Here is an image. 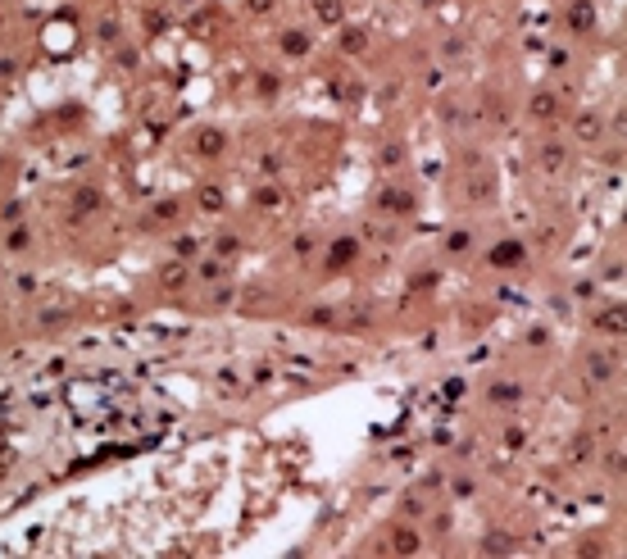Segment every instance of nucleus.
Here are the masks:
<instances>
[{
    "instance_id": "obj_13",
    "label": "nucleus",
    "mask_w": 627,
    "mask_h": 559,
    "mask_svg": "<svg viewBox=\"0 0 627 559\" xmlns=\"http://www.w3.org/2000/svg\"><path fill=\"white\" fill-rule=\"evenodd\" d=\"M586 378L591 382H609L614 378V360L609 355H591V360H586Z\"/></svg>"
},
{
    "instance_id": "obj_29",
    "label": "nucleus",
    "mask_w": 627,
    "mask_h": 559,
    "mask_svg": "<svg viewBox=\"0 0 627 559\" xmlns=\"http://www.w3.org/2000/svg\"><path fill=\"white\" fill-rule=\"evenodd\" d=\"M164 23H169V18H164V14H159V9H150V14H146V27H150V32H159V27H164Z\"/></svg>"
},
{
    "instance_id": "obj_2",
    "label": "nucleus",
    "mask_w": 627,
    "mask_h": 559,
    "mask_svg": "<svg viewBox=\"0 0 627 559\" xmlns=\"http://www.w3.org/2000/svg\"><path fill=\"white\" fill-rule=\"evenodd\" d=\"M564 23L573 27L577 37L595 32V23H600V9H595V0H573V5L564 9Z\"/></svg>"
},
{
    "instance_id": "obj_27",
    "label": "nucleus",
    "mask_w": 627,
    "mask_h": 559,
    "mask_svg": "<svg viewBox=\"0 0 627 559\" xmlns=\"http://www.w3.org/2000/svg\"><path fill=\"white\" fill-rule=\"evenodd\" d=\"M173 250H178L182 259H191V255L200 250V241H196V237H178V241H173Z\"/></svg>"
},
{
    "instance_id": "obj_5",
    "label": "nucleus",
    "mask_w": 627,
    "mask_h": 559,
    "mask_svg": "<svg viewBox=\"0 0 627 559\" xmlns=\"http://www.w3.org/2000/svg\"><path fill=\"white\" fill-rule=\"evenodd\" d=\"M559 110H564V100H559V91H536L532 100H527V114H532L536 123H555Z\"/></svg>"
},
{
    "instance_id": "obj_21",
    "label": "nucleus",
    "mask_w": 627,
    "mask_h": 559,
    "mask_svg": "<svg viewBox=\"0 0 627 559\" xmlns=\"http://www.w3.org/2000/svg\"><path fill=\"white\" fill-rule=\"evenodd\" d=\"M564 159H568V155H564V146H559V141H550V146L541 150V164H546L550 173H555V169H564Z\"/></svg>"
},
{
    "instance_id": "obj_9",
    "label": "nucleus",
    "mask_w": 627,
    "mask_h": 559,
    "mask_svg": "<svg viewBox=\"0 0 627 559\" xmlns=\"http://www.w3.org/2000/svg\"><path fill=\"white\" fill-rule=\"evenodd\" d=\"M577 141H586V146H595V141L605 137V119L600 114H577Z\"/></svg>"
},
{
    "instance_id": "obj_7",
    "label": "nucleus",
    "mask_w": 627,
    "mask_h": 559,
    "mask_svg": "<svg viewBox=\"0 0 627 559\" xmlns=\"http://www.w3.org/2000/svg\"><path fill=\"white\" fill-rule=\"evenodd\" d=\"M223 150H227V137H223L218 128H200V132H196V155H200V159H218Z\"/></svg>"
},
{
    "instance_id": "obj_12",
    "label": "nucleus",
    "mask_w": 627,
    "mask_h": 559,
    "mask_svg": "<svg viewBox=\"0 0 627 559\" xmlns=\"http://www.w3.org/2000/svg\"><path fill=\"white\" fill-rule=\"evenodd\" d=\"M418 546H423V537L414 532V527H404V523L395 527V537H391V551H395V555H414Z\"/></svg>"
},
{
    "instance_id": "obj_26",
    "label": "nucleus",
    "mask_w": 627,
    "mask_h": 559,
    "mask_svg": "<svg viewBox=\"0 0 627 559\" xmlns=\"http://www.w3.org/2000/svg\"><path fill=\"white\" fill-rule=\"evenodd\" d=\"M232 255H241V241L232 232H223L218 237V259H232Z\"/></svg>"
},
{
    "instance_id": "obj_16",
    "label": "nucleus",
    "mask_w": 627,
    "mask_h": 559,
    "mask_svg": "<svg viewBox=\"0 0 627 559\" xmlns=\"http://www.w3.org/2000/svg\"><path fill=\"white\" fill-rule=\"evenodd\" d=\"M277 91H282V78H277V73H259L255 78V96L259 100H273Z\"/></svg>"
},
{
    "instance_id": "obj_23",
    "label": "nucleus",
    "mask_w": 627,
    "mask_h": 559,
    "mask_svg": "<svg viewBox=\"0 0 627 559\" xmlns=\"http://www.w3.org/2000/svg\"><path fill=\"white\" fill-rule=\"evenodd\" d=\"M378 159H382V164H387V169H395V164H400V159H404V146H400V141H387V146H382V150H378Z\"/></svg>"
},
{
    "instance_id": "obj_1",
    "label": "nucleus",
    "mask_w": 627,
    "mask_h": 559,
    "mask_svg": "<svg viewBox=\"0 0 627 559\" xmlns=\"http://www.w3.org/2000/svg\"><path fill=\"white\" fill-rule=\"evenodd\" d=\"M523 259H527V241H518V237H505V241H496V246L487 250L491 268H518Z\"/></svg>"
},
{
    "instance_id": "obj_22",
    "label": "nucleus",
    "mask_w": 627,
    "mask_h": 559,
    "mask_svg": "<svg viewBox=\"0 0 627 559\" xmlns=\"http://www.w3.org/2000/svg\"><path fill=\"white\" fill-rule=\"evenodd\" d=\"M95 209H100V191L82 187V191H78V214H95Z\"/></svg>"
},
{
    "instance_id": "obj_25",
    "label": "nucleus",
    "mask_w": 627,
    "mask_h": 559,
    "mask_svg": "<svg viewBox=\"0 0 627 559\" xmlns=\"http://www.w3.org/2000/svg\"><path fill=\"white\" fill-rule=\"evenodd\" d=\"M178 214H182V205H178V200H159V205H155V218H159V223H173Z\"/></svg>"
},
{
    "instance_id": "obj_31",
    "label": "nucleus",
    "mask_w": 627,
    "mask_h": 559,
    "mask_svg": "<svg viewBox=\"0 0 627 559\" xmlns=\"http://www.w3.org/2000/svg\"><path fill=\"white\" fill-rule=\"evenodd\" d=\"M314 250V237H296V255H310Z\"/></svg>"
},
{
    "instance_id": "obj_17",
    "label": "nucleus",
    "mask_w": 627,
    "mask_h": 559,
    "mask_svg": "<svg viewBox=\"0 0 627 559\" xmlns=\"http://www.w3.org/2000/svg\"><path fill=\"white\" fill-rule=\"evenodd\" d=\"M200 209H209V214H218V209H223V187H214V182H205V187H200Z\"/></svg>"
},
{
    "instance_id": "obj_32",
    "label": "nucleus",
    "mask_w": 627,
    "mask_h": 559,
    "mask_svg": "<svg viewBox=\"0 0 627 559\" xmlns=\"http://www.w3.org/2000/svg\"><path fill=\"white\" fill-rule=\"evenodd\" d=\"M455 496H473V482L468 478H455Z\"/></svg>"
},
{
    "instance_id": "obj_33",
    "label": "nucleus",
    "mask_w": 627,
    "mask_h": 559,
    "mask_svg": "<svg viewBox=\"0 0 627 559\" xmlns=\"http://www.w3.org/2000/svg\"><path fill=\"white\" fill-rule=\"evenodd\" d=\"M5 73H14V64H9L5 55H0V78H5Z\"/></svg>"
},
{
    "instance_id": "obj_28",
    "label": "nucleus",
    "mask_w": 627,
    "mask_h": 559,
    "mask_svg": "<svg viewBox=\"0 0 627 559\" xmlns=\"http://www.w3.org/2000/svg\"><path fill=\"white\" fill-rule=\"evenodd\" d=\"M246 9L264 18V14H273V9H277V0H246Z\"/></svg>"
},
{
    "instance_id": "obj_3",
    "label": "nucleus",
    "mask_w": 627,
    "mask_h": 559,
    "mask_svg": "<svg viewBox=\"0 0 627 559\" xmlns=\"http://www.w3.org/2000/svg\"><path fill=\"white\" fill-rule=\"evenodd\" d=\"M355 259H359V237H336L332 246H327V268H350Z\"/></svg>"
},
{
    "instance_id": "obj_4",
    "label": "nucleus",
    "mask_w": 627,
    "mask_h": 559,
    "mask_svg": "<svg viewBox=\"0 0 627 559\" xmlns=\"http://www.w3.org/2000/svg\"><path fill=\"white\" fill-rule=\"evenodd\" d=\"M414 205H418V200H414V191H404V187H382L378 191V209L382 214H409Z\"/></svg>"
},
{
    "instance_id": "obj_15",
    "label": "nucleus",
    "mask_w": 627,
    "mask_h": 559,
    "mask_svg": "<svg viewBox=\"0 0 627 559\" xmlns=\"http://www.w3.org/2000/svg\"><path fill=\"white\" fill-rule=\"evenodd\" d=\"M595 327H600V332H614V336H619V332H623V310H619V305L600 310V314H595Z\"/></svg>"
},
{
    "instance_id": "obj_8",
    "label": "nucleus",
    "mask_w": 627,
    "mask_h": 559,
    "mask_svg": "<svg viewBox=\"0 0 627 559\" xmlns=\"http://www.w3.org/2000/svg\"><path fill=\"white\" fill-rule=\"evenodd\" d=\"M336 41H341L345 55H364V51H369V27H359V23H341Z\"/></svg>"
},
{
    "instance_id": "obj_11",
    "label": "nucleus",
    "mask_w": 627,
    "mask_h": 559,
    "mask_svg": "<svg viewBox=\"0 0 627 559\" xmlns=\"http://www.w3.org/2000/svg\"><path fill=\"white\" fill-rule=\"evenodd\" d=\"M314 14H318V23L341 27V23H345V0H318V5H314Z\"/></svg>"
},
{
    "instance_id": "obj_24",
    "label": "nucleus",
    "mask_w": 627,
    "mask_h": 559,
    "mask_svg": "<svg viewBox=\"0 0 627 559\" xmlns=\"http://www.w3.org/2000/svg\"><path fill=\"white\" fill-rule=\"evenodd\" d=\"M5 246H9V250H27V246H32V237H27V228H23V223H18V228H9Z\"/></svg>"
},
{
    "instance_id": "obj_20",
    "label": "nucleus",
    "mask_w": 627,
    "mask_h": 559,
    "mask_svg": "<svg viewBox=\"0 0 627 559\" xmlns=\"http://www.w3.org/2000/svg\"><path fill=\"white\" fill-rule=\"evenodd\" d=\"M200 282H223V259H205V264H196Z\"/></svg>"
},
{
    "instance_id": "obj_10",
    "label": "nucleus",
    "mask_w": 627,
    "mask_h": 559,
    "mask_svg": "<svg viewBox=\"0 0 627 559\" xmlns=\"http://www.w3.org/2000/svg\"><path fill=\"white\" fill-rule=\"evenodd\" d=\"M187 277H191V268L182 264V259H173V264H164L159 282H164V291H182V287H187Z\"/></svg>"
},
{
    "instance_id": "obj_6",
    "label": "nucleus",
    "mask_w": 627,
    "mask_h": 559,
    "mask_svg": "<svg viewBox=\"0 0 627 559\" xmlns=\"http://www.w3.org/2000/svg\"><path fill=\"white\" fill-rule=\"evenodd\" d=\"M310 32H305V27H286L282 37H277V51L286 55V60H305V55H310Z\"/></svg>"
},
{
    "instance_id": "obj_14",
    "label": "nucleus",
    "mask_w": 627,
    "mask_h": 559,
    "mask_svg": "<svg viewBox=\"0 0 627 559\" xmlns=\"http://www.w3.org/2000/svg\"><path fill=\"white\" fill-rule=\"evenodd\" d=\"M487 396L496 405H514V400H523V387L518 382H496V387H487Z\"/></svg>"
},
{
    "instance_id": "obj_18",
    "label": "nucleus",
    "mask_w": 627,
    "mask_h": 559,
    "mask_svg": "<svg viewBox=\"0 0 627 559\" xmlns=\"http://www.w3.org/2000/svg\"><path fill=\"white\" fill-rule=\"evenodd\" d=\"M468 246H473V232H468V228H455V232L446 237V250H450V255H468Z\"/></svg>"
},
{
    "instance_id": "obj_19",
    "label": "nucleus",
    "mask_w": 627,
    "mask_h": 559,
    "mask_svg": "<svg viewBox=\"0 0 627 559\" xmlns=\"http://www.w3.org/2000/svg\"><path fill=\"white\" fill-rule=\"evenodd\" d=\"M255 205L259 209H282V191H277V187H259L255 191Z\"/></svg>"
},
{
    "instance_id": "obj_30",
    "label": "nucleus",
    "mask_w": 627,
    "mask_h": 559,
    "mask_svg": "<svg viewBox=\"0 0 627 559\" xmlns=\"http://www.w3.org/2000/svg\"><path fill=\"white\" fill-rule=\"evenodd\" d=\"M482 546H487V551H509V537H487Z\"/></svg>"
}]
</instances>
